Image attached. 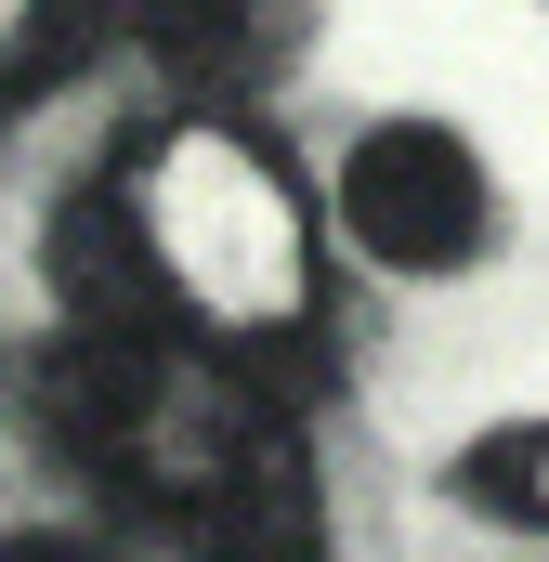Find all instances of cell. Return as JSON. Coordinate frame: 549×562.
Returning <instances> with one entry per match:
<instances>
[{
  "label": "cell",
  "mask_w": 549,
  "mask_h": 562,
  "mask_svg": "<svg viewBox=\"0 0 549 562\" xmlns=\"http://www.w3.org/2000/svg\"><path fill=\"white\" fill-rule=\"evenodd\" d=\"M53 288H66V314H119V327H170L197 353L274 367L327 301L314 288V196L249 119L183 105L66 196Z\"/></svg>",
  "instance_id": "cell-1"
},
{
  "label": "cell",
  "mask_w": 549,
  "mask_h": 562,
  "mask_svg": "<svg viewBox=\"0 0 549 562\" xmlns=\"http://www.w3.org/2000/svg\"><path fill=\"white\" fill-rule=\"evenodd\" d=\"M40 419H53V445L92 484H119V497L183 524V510L223 497V471L288 406L262 393V367H236V353H197L170 327H119V314H66L53 353H40Z\"/></svg>",
  "instance_id": "cell-2"
},
{
  "label": "cell",
  "mask_w": 549,
  "mask_h": 562,
  "mask_svg": "<svg viewBox=\"0 0 549 562\" xmlns=\"http://www.w3.org/2000/svg\"><path fill=\"white\" fill-rule=\"evenodd\" d=\"M327 210H340V236H354L380 276H458V262H484V236H497V183H484L471 132H445V119H380V132H354L340 170H327Z\"/></svg>",
  "instance_id": "cell-3"
},
{
  "label": "cell",
  "mask_w": 549,
  "mask_h": 562,
  "mask_svg": "<svg viewBox=\"0 0 549 562\" xmlns=\"http://www.w3.org/2000/svg\"><path fill=\"white\" fill-rule=\"evenodd\" d=\"M119 26H132V53L157 79H183L197 105H236V92L301 66L314 0H119Z\"/></svg>",
  "instance_id": "cell-4"
},
{
  "label": "cell",
  "mask_w": 549,
  "mask_h": 562,
  "mask_svg": "<svg viewBox=\"0 0 549 562\" xmlns=\"http://www.w3.org/2000/svg\"><path fill=\"white\" fill-rule=\"evenodd\" d=\"M183 550L197 562H327V471H314V445L274 419L223 471V497L183 510Z\"/></svg>",
  "instance_id": "cell-5"
},
{
  "label": "cell",
  "mask_w": 549,
  "mask_h": 562,
  "mask_svg": "<svg viewBox=\"0 0 549 562\" xmlns=\"http://www.w3.org/2000/svg\"><path fill=\"white\" fill-rule=\"evenodd\" d=\"M458 497H471L484 524H524V537H549V419L484 431V445L458 458Z\"/></svg>",
  "instance_id": "cell-6"
},
{
  "label": "cell",
  "mask_w": 549,
  "mask_h": 562,
  "mask_svg": "<svg viewBox=\"0 0 549 562\" xmlns=\"http://www.w3.org/2000/svg\"><path fill=\"white\" fill-rule=\"evenodd\" d=\"M79 66V0H0V105L53 92Z\"/></svg>",
  "instance_id": "cell-7"
},
{
  "label": "cell",
  "mask_w": 549,
  "mask_h": 562,
  "mask_svg": "<svg viewBox=\"0 0 549 562\" xmlns=\"http://www.w3.org/2000/svg\"><path fill=\"white\" fill-rule=\"evenodd\" d=\"M0 562H119V550H105V537H53V524H40V537H0Z\"/></svg>",
  "instance_id": "cell-8"
}]
</instances>
